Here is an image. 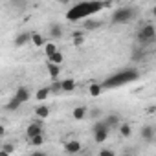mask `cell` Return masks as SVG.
Returning <instances> with one entry per match:
<instances>
[{"label": "cell", "instance_id": "21", "mask_svg": "<svg viewBox=\"0 0 156 156\" xmlns=\"http://www.w3.org/2000/svg\"><path fill=\"white\" fill-rule=\"evenodd\" d=\"M119 134H121L123 138H129V136L132 134V127H130L129 123H121V125H119Z\"/></svg>", "mask_w": 156, "mask_h": 156}, {"label": "cell", "instance_id": "14", "mask_svg": "<svg viewBox=\"0 0 156 156\" xmlns=\"http://www.w3.org/2000/svg\"><path fill=\"white\" fill-rule=\"evenodd\" d=\"M30 42H31L33 46H37V48H39V46H44V44H46L44 37H42L41 33H37V31H33V33H31V39H30Z\"/></svg>", "mask_w": 156, "mask_h": 156}, {"label": "cell", "instance_id": "8", "mask_svg": "<svg viewBox=\"0 0 156 156\" xmlns=\"http://www.w3.org/2000/svg\"><path fill=\"white\" fill-rule=\"evenodd\" d=\"M37 134H42V125H41V121L30 123V127L26 129V136H28V140L33 138V136H37Z\"/></svg>", "mask_w": 156, "mask_h": 156}, {"label": "cell", "instance_id": "16", "mask_svg": "<svg viewBox=\"0 0 156 156\" xmlns=\"http://www.w3.org/2000/svg\"><path fill=\"white\" fill-rule=\"evenodd\" d=\"M75 88V81L73 79H64L61 81V92H72Z\"/></svg>", "mask_w": 156, "mask_h": 156}, {"label": "cell", "instance_id": "33", "mask_svg": "<svg viewBox=\"0 0 156 156\" xmlns=\"http://www.w3.org/2000/svg\"><path fill=\"white\" fill-rule=\"evenodd\" d=\"M121 156H130V154H121Z\"/></svg>", "mask_w": 156, "mask_h": 156}, {"label": "cell", "instance_id": "25", "mask_svg": "<svg viewBox=\"0 0 156 156\" xmlns=\"http://www.w3.org/2000/svg\"><path fill=\"white\" fill-rule=\"evenodd\" d=\"M30 143H31L33 147H41V145L44 143V136H42V134H37V136H33V138H30Z\"/></svg>", "mask_w": 156, "mask_h": 156}, {"label": "cell", "instance_id": "29", "mask_svg": "<svg viewBox=\"0 0 156 156\" xmlns=\"http://www.w3.org/2000/svg\"><path fill=\"white\" fill-rule=\"evenodd\" d=\"M2 151H4V152H8V154H11V152H13V151H15V147H13V145H11V143H6V145H4V149H2Z\"/></svg>", "mask_w": 156, "mask_h": 156}, {"label": "cell", "instance_id": "10", "mask_svg": "<svg viewBox=\"0 0 156 156\" xmlns=\"http://www.w3.org/2000/svg\"><path fill=\"white\" fill-rule=\"evenodd\" d=\"M72 116H73V119H77V121L87 119V118H88V108H87V107H75V108L72 110Z\"/></svg>", "mask_w": 156, "mask_h": 156}, {"label": "cell", "instance_id": "20", "mask_svg": "<svg viewBox=\"0 0 156 156\" xmlns=\"http://www.w3.org/2000/svg\"><path fill=\"white\" fill-rule=\"evenodd\" d=\"M55 51H59V50H57V46H55L53 42H46V44H44V53H46V57H48V59H50Z\"/></svg>", "mask_w": 156, "mask_h": 156}, {"label": "cell", "instance_id": "12", "mask_svg": "<svg viewBox=\"0 0 156 156\" xmlns=\"http://www.w3.org/2000/svg\"><path fill=\"white\" fill-rule=\"evenodd\" d=\"M46 70H48V73H50V77L53 81H57V77H59V73H61V68L57 66V64H51V62H46Z\"/></svg>", "mask_w": 156, "mask_h": 156}, {"label": "cell", "instance_id": "6", "mask_svg": "<svg viewBox=\"0 0 156 156\" xmlns=\"http://www.w3.org/2000/svg\"><path fill=\"white\" fill-rule=\"evenodd\" d=\"M13 98H15V99H17V101L22 105V103H26V101L31 98V92H30V88H28V87H19Z\"/></svg>", "mask_w": 156, "mask_h": 156}, {"label": "cell", "instance_id": "11", "mask_svg": "<svg viewBox=\"0 0 156 156\" xmlns=\"http://www.w3.org/2000/svg\"><path fill=\"white\" fill-rule=\"evenodd\" d=\"M30 39H31V33L22 31V33H19V35L15 37V46H17V48H22V46H26V44L30 42Z\"/></svg>", "mask_w": 156, "mask_h": 156}, {"label": "cell", "instance_id": "3", "mask_svg": "<svg viewBox=\"0 0 156 156\" xmlns=\"http://www.w3.org/2000/svg\"><path fill=\"white\" fill-rule=\"evenodd\" d=\"M136 15V9L130 8V6H123V8H118L114 13H112V22L114 24H125L129 20H132Z\"/></svg>", "mask_w": 156, "mask_h": 156}, {"label": "cell", "instance_id": "27", "mask_svg": "<svg viewBox=\"0 0 156 156\" xmlns=\"http://www.w3.org/2000/svg\"><path fill=\"white\" fill-rule=\"evenodd\" d=\"M57 94V92H61V81H53V85L50 87V94Z\"/></svg>", "mask_w": 156, "mask_h": 156}, {"label": "cell", "instance_id": "28", "mask_svg": "<svg viewBox=\"0 0 156 156\" xmlns=\"http://www.w3.org/2000/svg\"><path fill=\"white\" fill-rule=\"evenodd\" d=\"M99 156H116V154H114V151H110V149H101V151H99Z\"/></svg>", "mask_w": 156, "mask_h": 156}, {"label": "cell", "instance_id": "13", "mask_svg": "<svg viewBox=\"0 0 156 156\" xmlns=\"http://www.w3.org/2000/svg\"><path fill=\"white\" fill-rule=\"evenodd\" d=\"M50 37H51L53 41H59V39L62 37V28H61L59 24H51V26H50Z\"/></svg>", "mask_w": 156, "mask_h": 156}, {"label": "cell", "instance_id": "4", "mask_svg": "<svg viewBox=\"0 0 156 156\" xmlns=\"http://www.w3.org/2000/svg\"><path fill=\"white\" fill-rule=\"evenodd\" d=\"M108 132H110V129L105 125L103 119L96 121V125H94V140H96V143H103V141H107Z\"/></svg>", "mask_w": 156, "mask_h": 156}, {"label": "cell", "instance_id": "2", "mask_svg": "<svg viewBox=\"0 0 156 156\" xmlns=\"http://www.w3.org/2000/svg\"><path fill=\"white\" fill-rule=\"evenodd\" d=\"M140 79V72L136 68H127V70H121L114 75H110L108 79H105L101 83V88H116V87H121V85H127V83H132Z\"/></svg>", "mask_w": 156, "mask_h": 156}, {"label": "cell", "instance_id": "26", "mask_svg": "<svg viewBox=\"0 0 156 156\" xmlns=\"http://www.w3.org/2000/svg\"><path fill=\"white\" fill-rule=\"evenodd\" d=\"M19 107H20V103H19L15 98H11V99H9V103L6 105V108H8L9 112H15V110H19Z\"/></svg>", "mask_w": 156, "mask_h": 156}, {"label": "cell", "instance_id": "31", "mask_svg": "<svg viewBox=\"0 0 156 156\" xmlns=\"http://www.w3.org/2000/svg\"><path fill=\"white\" fill-rule=\"evenodd\" d=\"M4 134H6V127H4V125H0V138H2Z\"/></svg>", "mask_w": 156, "mask_h": 156}, {"label": "cell", "instance_id": "24", "mask_svg": "<svg viewBox=\"0 0 156 156\" xmlns=\"http://www.w3.org/2000/svg\"><path fill=\"white\" fill-rule=\"evenodd\" d=\"M83 42H85L83 31H75V33H73V46H81Z\"/></svg>", "mask_w": 156, "mask_h": 156}, {"label": "cell", "instance_id": "17", "mask_svg": "<svg viewBox=\"0 0 156 156\" xmlns=\"http://www.w3.org/2000/svg\"><path fill=\"white\" fill-rule=\"evenodd\" d=\"M35 114H37V118L44 119V118L50 116V107H46V105H39V107L35 108Z\"/></svg>", "mask_w": 156, "mask_h": 156}, {"label": "cell", "instance_id": "18", "mask_svg": "<svg viewBox=\"0 0 156 156\" xmlns=\"http://www.w3.org/2000/svg\"><path fill=\"white\" fill-rule=\"evenodd\" d=\"M103 121H105V125H107L110 130H112L114 127H118V125H119V118H118V116H108V118H105Z\"/></svg>", "mask_w": 156, "mask_h": 156}, {"label": "cell", "instance_id": "5", "mask_svg": "<svg viewBox=\"0 0 156 156\" xmlns=\"http://www.w3.org/2000/svg\"><path fill=\"white\" fill-rule=\"evenodd\" d=\"M154 37H156V30H154L152 24H147V26H143V28L138 31V41H140L141 44H151V42L154 41Z\"/></svg>", "mask_w": 156, "mask_h": 156}, {"label": "cell", "instance_id": "1", "mask_svg": "<svg viewBox=\"0 0 156 156\" xmlns=\"http://www.w3.org/2000/svg\"><path fill=\"white\" fill-rule=\"evenodd\" d=\"M110 4H103V2H79V4H75L68 9V15L66 19L70 22H77V20H83L90 15H96L99 13L103 8H108Z\"/></svg>", "mask_w": 156, "mask_h": 156}, {"label": "cell", "instance_id": "32", "mask_svg": "<svg viewBox=\"0 0 156 156\" xmlns=\"http://www.w3.org/2000/svg\"><path fill=\"white\" fill-rule=\"evenodd\" d=\"M0 156H11V154H8V152H4V151H0Z\"/></svg>", "mask_w": 156, "mask_h": 156}, {"label": "cell", "instance_id": "15", "mask_svg": "<svg viewBox=\"0 0 156 156\" xmlns=\"http://www.w3.org/2000/svg\"><path fill=\"white\" fill-rule=\"evenodd\" d=\"M83 28H85V30H88V31H94V30L101 28V20H92V19H88V20H85Z\"/></svg>", "mask_w": 156, "mask_h": 156}, {"label": "cell", "instance_id": "9", "mask_svg": "<svg viewBox=\"0 0 156 156\" xmlns=\"http://www.w3.org/2000/svg\"><path fill=\"white\" fill-rule=\"evenodd\" d=\"M154 136H156V130H154V127L152 125H145L143 129H141V140H145V141H154Z\"/></svg>", "mask_w": 156, "mask_h": 156}, {"label": "cell", "instance_id": "19", "mask_svg": "<svg viewBox=\"0 0 156 156\" xmlns=\"http://www.w3.org/2000/svg\"><path fill=\"white\" fill-rule=\"evenodd\" d=\"M35 98H37V101H46L50 98V88H39Z\"/></svg>", "mask_w": 156, "mask_h": 156}, {"label": "cell", "instance_id": "30", "mask_svg": "<svg viewBox=\"0 0 156 156\" xmlns=\"http://www.w3.org/2000/svg\"><path fill=\"white\" fill-rule=\"evenodd\" d=\"M31 156H48V154H46V152H42V151H35Z\"/></svg>", "mask_w": 156, "mask_h": 156}, {"label": "cell", "instance_id": "23", "mask_svg": "<svg viewBox=\"0 0 156 156\" xmlns=\"http://www.w3.org/2000/svg\"><path fill=\"white\" fill-rule=\"evenodd\" d=\"M101 92H103V88H101V85H98V83L90 85V88H88V94H90L92 98H98V96H99Z\"/></svg>", "mask_w": 156, "mask_h": 156}, {"label": "cell", "instance_id": "22", "mask_svg": "<svg viewBox=\"0 0 156 156\" xmlns=\"http://www.w3.org/2000/svg\"><path fill=\"white\" fill-rule=\"evenodd\" d=\"M62 59H64V55H62L61 51H55V53L48 59V62H51V64H57V66H59V64L62 62Z\"/></svg>", "mask_w": 156, "mask_h": 156}, {"label": "cell", "instance_id": "7", "mask_svg": "<svg viewBox=\"0 0 156 156\" xmlns=\"http://www.w3.org/2000/svg\"><path fill=\"white\" fill-rule=\"evenodd\" d=\"M81 149H83V145L77 141V140H70V141L64 143V151L68 154H77V152H81Z\"/></svg>", "mask_w": 156, "mask_h": 156}]
</instances>
